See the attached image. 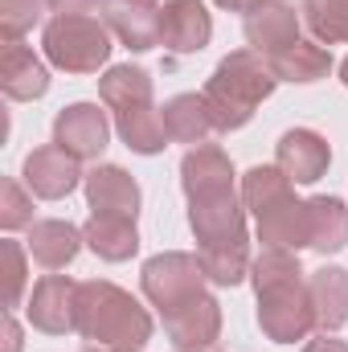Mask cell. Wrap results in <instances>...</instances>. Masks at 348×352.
I'll return each instance as SVG.
<instances>
[{
	"instance_id": "cell-1",
	"label": "cell",
	"mask_w": 348,
	"mask_h": 352,
	"mask_svg": "<svg viewBox=\"0 0 348 352\" xmlns=\"http://www.w3.org/2000/svg\"><path fill=\"white\" fill-rule=\"evenodd\" d=\"M250 283L259 291V328L274 344H295L316 332L312 287L295 250L262 246L250 263Z\"/></svg>"
},
{
	"instance_id": "cell-2",
	"label": "cell",
	"mask_w": 348,
	"mask_h": 352,
	"mask_svg": "<svg viewBox=\"0 0 348 352\" xmlns=\"http://www.w3.org/2000/svg\"><path fill=\"white\" fill-rule=\"evenodd\" d=\"M152 332H156V324L131 291H123L107 278L78 283V336L87 344L144 349L152 340Z\"/></svg>"
},
{
	"instance_id": "cell-3",
	"label": "cell",
	"mask_w": 348,
	"mask_h": 352,
	"mask_svg": "<svg viewBox=\"0 0 348 352\" xmlns=\"http://www.w3.org/2000/svg\"><path fill=\"white\" fill-rule=\"evenodd\" d=\"M279 78L270 70V62L254 54V50H234L217 62V70L209 74L205 82V107L213 115V127L217 131H238L254 119L262 102L274 94Z\"/></svg>"
},
{
	"instance_id": "cell-4",
	"label": "cell",
	"mask_w": 348,
	"mask_h": 352,
	"mask_svg": "<svg viewBox=\"0 0 348 352\" xmlns=\"http://www.w3.org/2000/svg\"><path fill=\"white\" fill-rule=\"evenodd\" d=\"M41 50H45V62L66 74H98V66H107V58H111V29H107V21H98L90 12L54 16V21H45Z\"/></svg>"
},
{
	"instance_id": "cell-5",
	"label": "cell",
	"mask_w": 348,
	"mask_h": 352,
	"mask_svg": "<svg viewBox=\"0 0 348 352\" xmlns=\"http://www.w3.org/2000/svg\"><path fill=\"white\" fill-rule=\"evenodd\" d=\"M188 230H193V238H197V250L250 242V238H246V205H242V188H234V184H217V188L188 192Z\"/></svg>"
},
{
	"instance_id": "cell-6",
	"label": "cell",
	"mask_w": 348,
	"mask_h": 352,
	"mask_svg": "<svg viewBox=\"0 0 348 352\" xmlns=\"http://www.w3.org/2000/svg\"><path fill=\"white\" fill-rule=\"evenodd\" d=\"M205 283H209V278H205L201 258H197V254H184V250H164V254L148 258L144 270H140L144 299H148L152 307H160V316L173 311V307H180L184 299L201 295Z\"/></svg>"
},
{
	"instance_id": "cell-7",
	"label": "cell",
	"mask_w": 348,
	"mask_h": 352,
	"mask_svg": "<svg viewBox=\"0 0 348 352\" xmlns=\"http://www.w3.org/2000/svg\"><path fill=\"white\" fill-rule=\"evenodd\" d=\"M25 316L45 336L78 332V283L70 274H45V278H37L33 291H29Z\"/></svg>"
},
{
	"instance_id": "cell-8",
	"label": "cell",
	"mask_w": 348,
	"mask_h": 352,
	"mask_svg": "<svg viewBox=\"0 0 348 352\" xmlns=\"http://www.w3.org/2000/svg\"><path fill=\"white\" fill-rule=\"evenodd\" d=\"M160 320H164V332L176 344V352H209L221 340V303L209 291L184 299L180 307L164 311Z\"/></svg>"
},
{
	"instance_id": "cell-9",
	"label": "cell",
	"mask_w": 348,
	"mask_h": 352,
	"mask_svg": "<svg viewBox=\"0 0 348 352\" xmlns=\"http://www.w3.org/2000/svg\"><path fill=\"white\" fill-rule=\"evenodd\" d=\"M54 144L74 160H98L111 144V119L98 102H70L54 119Z\"/></svg>"
},
{
	"instance_id": "cell-10",
	"label": "cell",
	"mask_w": 348,
	"mask_h": 352,
	"mask_svg": "<svg viewBox=\"0 0 348 352\" xmlns=\"http://www.w3.org/2000/svg\"><path fill=\"white\" fill-rule=\"evenodd\" d=\"M25 188L41 201H62L70 197L87 176H83V160H74L70 152H62L58 144H45V148H33L25 156Z\"/></svg>"
},
{
	"instance_id": "cell-11",
	"label": "cell",
	"mask_w": 348,
	"mask_h": 352,
	"mask_svg": "<svg viewBox=\"0 0 348 352\" xmlns=\"http://www.w3.org/2000/svg\"><path fill=\"white\" fill-rule=\"evenodd\" d=\"M160 0H102V21L131 54H148L160 45Z\"/></svg>"
},
{
	"instance_id": "cell-12",
	"label": "cell",
	"mask_w": 348,
	"mask_h": 352,
	"mask_svg": "<svg viewBox=\"0 0 348 352\" xmlns=\"http://www.w3.org/2000/svg\"><path fill=\"white\" fill-rule=\"evenodd\" d=\"M274 164L291 176L295 184H316L320 176L328 173V164H332V148H328V140L320 131L291 127L274 144Z\"/></svg>"
},
{
	"instance_id": "cell-13",
	"label": "cell",
	"mask_w": 348,
	"mask_h": 352,
	"mask_svg": "<svg viewBox=\"0 0 348 352\" xmlns=\"http://www.w3.org/2000/svg\"><path fill=\"white\" fill-rule=\"evenodd\" d=\"M83 188H87V205L90 213H111V217H140V201H144V192H140V184H135V176L127 173V168H119V164H94L83 180Z\"/></svg>"
},
{
	"instance_id": "cell-14",
	"label": "cell",
	"mask_w": 348,
	"mask_h": 352,
	"mask_svg": "<svg viewBox=\"0 0 348 352\" xmlns=\"http://www.w3.org/2000/svg\"><path fill=\"white\" fill-rule=\"evenodd\" d=\"M242 33H246V45L254 54L270 58V54H279V50H287V45L299 41V12L287 0H259L246 12Z\"/></svg>"
},
{
	"instance_id": "cell-15",
	"label": "cell",
	"mask_w": 348,
	"mask_h": 352,
	"mask_svg": "<svg viewBox=\"0 0 348 352\" xmlns=\"http://www.w3.org/2000/svg\"><path fill=\"white\" fill-rule=\"evenodd\" d=\"M213 37V16L201 0H164L160 8V45L173 54H201Z\"/></svg>"
},
{
	"instance_id": "cell-16",
	"label": "cell",
	"mask_w": 348,
	"mask_h": 352,
	"mask_svg": "<svg viewBox=\"0 0 348 352\" xmlns=\"http://www.w3.org/2000/svg\"><path fill=\"white\" fill-rule=\"evenodd\" d=\"M29 258L45 270H62L78 258V250L87 246L83 230L74 221H62V217H41L29 226Z\"/></svg>"
},
{
	"instance_id": "cell-17",
	"label": "cell",
	"mask_w": 348,
	"mask_h": 352,
	"mask_svg": "<svg viewBox=\"0 0 348 352\" xmlns=\"http://www.w3.org/2000/svg\"><path fill=\"white\" fill-rule=\"evenodd\" d=\"M0 90L17 102H33L50 90V70L45 62L21 45V41H4V58H0Z\"/></svg>"
},
{
	"instance_id": "cell-18",
	"label": "cell",
	"mask_w": 348,
	"mask_h": 352,
	"mask_svg": "<svg viewBox=\"0 0 348 352\" xmlns=\"http://www.w3.org/2000/svg\"><path fill=\"white\" fill-rule=\"evenodd\" d=\"M312 307H316V328L320 332H340L348 324V270L324 263L312 270Z\"/></svg>"
},
{
	"instance_id": "cell-19",
	"label": "cell",
	"mask_w": 348,
	"mask_h": 352,
	"mask_svg": "<svg viewBox=\"0 0 348 352\" xmlns=\"http://www.w3.org/2000/svg\"><path fill=\"white\" fill-rule=\"evenodd\" d=\"M115 131L119 140L140 152V156H156L168 148V127H164V111L156 102H140L127 111H115Z\"/></svg>"
},
{
	"instance_id": "cell-20",
	"label": "cell",
	"mask_w": 348,
	"mask_h": 352,
	"mask_svg": "<svg viewBox=\"0 0 348 352\" xmlns=\"http://www.w3.org/2000/svg\"><path fill=\"white\" fill-rule=\"evenodd\" d=\"M87 246L102 258V263H127L140 250V230L131 217H111V213H90V221L83 226Z\"/></svg>"
},
{
	"instance_id": "cell-21",
	"label": "cell",
	"mask_w": 348,
	"mask_h": 352,
	"mask_svg": "<svg viewBox=\"0 0 348 352\" xmlns=\"http://www.w3.org/2000/svg\"><path fill=\"white\" fill-rule=\"evenodd\" d=\"M307 246L320 254H340L348 246V205L340 197L307 201Z\"/></svg>"
},
{
	"instance_id": "cell-22",
	"label": "cell",
	"mask_w": 348,
	"mask_h": 352,
	"mask_svg": "<svg viewBox=\"0 0 348 352\" xmlns=\"http://www.w3.org/2000/svg\"><path fill=\"white\" fill-rule=\"evenodd\" d=\"M266 62H270V70H274L279 82H299V87L320 82V78H328V70H332V54H328L320 41H303V37H299L295 45L270 54Z\"/></svg>"
},
{
	"instance_id": "cell-23",
	"label": "cell",
	"mask_w": 348,
	"mask_h": 352,
	"mask_svg": "<svg viewBox=\"0 0 348 352\" xmlns=\"http://www.w3.org/2000/svg\"><path fill=\"white\" fill-rule=\"evenodd\" d=\"M259 242L274 250H303L307 246V201L287 197L283 205H274L270 213L259 217Z\"/></svg>"
},
{
	"instance_id": "cell-24",
	"label": "cell",
	"mask_w": 348,
	"mask_h": 352,
	"mask_svg": "<svg viewBox=\"0 0 348 352\" xmlns=\"http://www.w3.org/2000/svg\"><path fill=\"white\" fill-rule=\"evenodd\" d=\"M164 127H168V140L173 144H188V148H197V144H205L217 127H213V115H209V107H205V94H176L168 98L164 107Z\"/></svg>"
},
{
	"instance_id": "cell-25",
	"label": "cell",
	"mask_w": 348,
	"mask_h": 352,
	"mask_svg": "<svg viewBox=\"0 0 348 352\" xmlns=\"http://www.w3.org/2000/svg\"><path fill=\"white\" fill-rule=\"evenodd\" d=\"M217 184H234V164L230 156L217 148V144H197L184 152L180 160V188L184 197L188 192H201V188H217Z\"/></svg>"
},
{
	"instance_id": "cell-26",
	"label": "cell",
	"mask_w": 348,
	"mask_h": 352,
	"mask_svg": "<svg viewBox=\"0 0 348 352\" xmlns=\"http://www.w3.org/2000/svg\"><path fill=\"white\" fill-rule=\"evenodd\" d=\"M295 180L283 173L279 164H254L250 173L242 176V205L254 213V221H259L262 213H270L274 205H283L287 197H295V188H291Z\"/></svg>"
},
{
	"instance_id": "cell-27",
	"label": "cell",
	"mask_w": 348,
	"mask_h": 352,
	"mask_svg": "<svg viewBox=\"0 0 348 352\" xmlns=\"http://www.w3.org/2000/svg\"><path fill=\"white\" fill-rule=\"evenodd\" d=\"M98 98L111 107V111H127V107H140V102H152V78L148 70L140 66H111L102 78H98Z\"/></svg>"
},
{
	"instance_id": "cell-28",
	"label": "cell",
	"mask_w": 348,
	"mask_h": 352,
	"mask_svg": "<svg viewBox=\"0 0 348 352\" xmlns=\"http://www.w3.org/2000/svg\"><path fill=\"white\" fill-rule=\"evenodd\" d=\"M197 258L205 266V278L213 287H238L246 274H250V242H238V246H209V250H197Z\"/></svg>"
},
{
	"instance_id": "cell-29",
	"label": "cell",
	"mask_w": 348,
	"mask_h": 352,
	"mask_svg": "<svg viewBox=\"0 0 348 352\" xmlns=\"http://www.w3.org/2000/svg\"><path fill=\"white\" fill-rule=\"evenodd\" d=\"M303 21L316 33V41H348V0H307L303 4Z\"/></svg>"
},
{
	"instance_id": "cell-30",
	"label": "cell",
	"mask_w": 348,
	"mask_h": 352,
	"mask_svg": "<svg viewBox=\"0 0 348 352\" xmlns=\"http://www.w3.org/2000/svg\"><path fill=\"white\" fill-rule=\"evenodd\" d=\"M33 226V192H25L12 176L0 180V230L17 234Z\"/></svg>"
},
{
	"instance_id": "cell-31",
	"label": "cell",
	"mask_w": 348,
	"mask_h": 352,
	"mask_svg": "<svg viewBox=\"0 0 348 352\" xmlns=\"http://www.w3.org/2000/svg\"><path fill=\"white\" fill-rule=\"evenodd\" d=\"M45 0H0V33L4 41H21L41 21Z\"/></svg>"
},
{
	"instance_id": "cell-32",
	"label": "cell",
	"mask_w": 348,
	"mask_h": 352,
	"mask_svg": "<svg viewBox=\"0 0 348 352\" xmlns=\"http://www.w3.org/2000/svg\"><path fill=\"white\" fill-rule=\"evenodd\" d=\"M4 250V278H8V295H4V307L12 311V307H21V299H25V274H29V246H21V242H4L0 246Z\"/></svg>"
},
{
	"instance_id": "cell-33",
	"label": "cell",
	"mask_w": 348,
	"mask_h": 352,
	"mask_svg": "<svg viewBox=\"0 0 348 352\" xmlns=\"http://www.w3.org/2000/svg\"><path fill=\"white\" fill-rule=\"evenodd\" d=\"M102 0H45V8L54 16H78V12H94Z\"/></svg>"
},
{
	"instance_id": "cell-34",
	"label": "cell",
	"mask_w": 348,
	"mask_h": 352,
	"mask_svg": "<svg viewBox=\"0 0 348 352\" xmlns=\"http://www.w3.org/2000/svg\"><path fill=\"white\" fill-rule=\"evenodd\" d=\"M303 352H348V344H345V340H336L332 332H324V336L307 340V344H303Z\"/></svg>"
},
{
	"instance_id": "cell-35",
	"label": "cell",
	"mask_w": 348,
	"mask_h": 352,
	"mask_svg": "<svg viewBox=\"0 0 348 352\" xmlns=\"http://www.w3.org/2000/svg\"><path fill=\"white\" fill-rule=\"evenodd\" d=\"M4 352H21V324L12 311H4Z\"/></svg>"
},
{
	"instance_id": "cell-36",
	"label": "cell",
	"mask_w": 348,
	"mask_h": 352,
	"mask_svg": "<svg viewBox=\"0 0 348 352\" xmlns=\"http://www.w3.org/2000/svg\"><path fill=\"white\" fill-rule=\"evenodd\" d=\"M217 8H226V12H250L259 0H213Z\"/></svg>"
},
{
	"instance_id": "cell-37",
	"label": "cell",
	"mask_w": 348,
	"mask_h": 352,
	"mask_svg": "<svg viewBox=\"0 0 348 352\" xmlns=\"http://www.w3.org/2000/svg\"><path fill=\"white\" fill-rule=\"evenodd\" d=\"M87 352H140V349H102V344H90Z\"/></svg>"
},
{
	"instance_id": "cell-38",
	"label": "cell",
	"mask_w": 348,
	"mask_h": 352,
	"mask_svg": "<svg viewBox=\"0 0 348 352\" xmlns=\"http://www.w3.org/2000/svg\"><path fill=\"white\" fill-rule=\"evenodd\" d=\"M340 82H345V87H348V58H345V62H340Z\"/></svg>"
}]
</instances>
